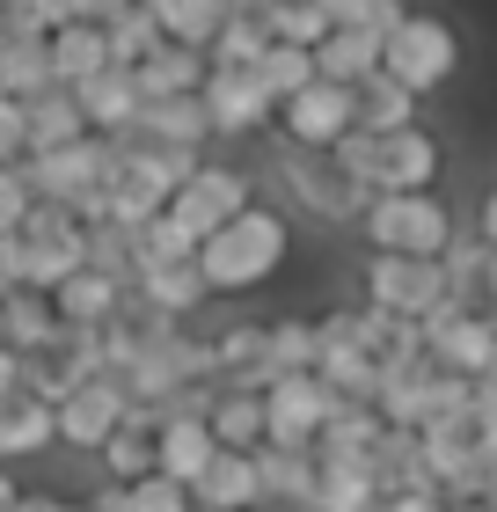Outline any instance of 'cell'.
Instances as JSON below:
<instances>
[{"mask_svg":"<svg viewBox=\"0 0 497 512\" xmlns=\"http://www.w3.org/2000/svg\"><path fill=\"white\" fill-rule=\"evenodd\" d=\"M117 139H147V147L205 154V147H212V118H205L198 96H169V103H147V110H139V125L117 132Z\"/></svg>","mask_w":497,"mask_h":512,"instance_id":"cell-17","label":"cell"},{"mask_svg":"<svg viewBox=\"0 0 497 512\" xmlns=\"http://www.w3.org/2000/svg\"><path fill=\"white\" fill-rule=\"evenodd\" d=\"M30 161V110L0 103V169H22Z\"/></svg>","mask_w":497,"mask_h":512,"instance_id":"cell-45","label":"cell"},{"mask_svg":"<svg viewBox=\"0 0 497 512\" xmlns=\"http://www.w3.org/2000/svg\"><path fill=\"white\" fill-rule=\"evenodd\" d=\"M307 512H315V505H307Z\"/></svg>","mask_w":497,"mask_h":512,"instance_id":"cell-51","label":"cell"},{"mask_svg":"<svg viewBox=\"0 0 497 512\" xmlns=\"http://www.w3.org/2000/svg\"><path fill=\"white\" fill-rule=\"evenodd\" d=\"M256 81H264V96L271 103H293L300 88H315V52H293V44H271L264 59H256Z\"/></svg>","mask_w":497,"mask_h":512,"instance_id":"cell-39","label":"cell"},{"mask_svg":"<svg viewBox=\"0 0 497 512\" xmlns=\"http://www.w3.org/2000/svg\"><path fill=\"white\" fill-rule=\"evenodd\" d=\"M30 205H37L30 176H22V169H0V235H22V220H30Z\"/></svg>","mask_w":497,"mask_h":512,"instance_id":"cell-44","label":"cell"},{"mask_svg":"<svg viewBox=\"0 0 497 512\" xmlns=\"http://www.w3.org/2000/svg\"><path fill=\"white\" fill-rule=\"evenodd\" d=\"M52 337H59V315H52V300H44V293L22 286V293L0 300V344H8V352L30 359V352H44Z\"/></svg>","mask_w":497,"mask_h":512,"instance_id":"cell-31","label":"cell"},{"mask_svg":"<svg viewBox=\"0 0 497 512\" xmlns=\"http://www.w3.org/2000/svg\"><path fill=\"white\" fill-rule=\"evenodd\" d=\"M366 242L373 256H410V264H439L446 249H454V213H446L439 191H417V198H373L366 213Z\"/></svg>","mask_w":497,"mask_h":512,"instance_id":"cell-3","label":"cell"},{"mask_svg":"<svg viewBox=\"0 0 497 512\" xmlns=\"http://www.w3.org/2000/svg\"><path fill=\"white\" fill-rule=\"evenodd\" d=\"M117 300H125V286H110L103 271H74L52 293V315H59V330H103L117 315Z\"/></svg>","mask_w":497,"mask_h":512,"instance_id":"cell-25","label":"cell"},{"mask_svg":"<svg viewBox=\"0 0 497 512\" xmlns=\"http://www.w3.org/2000/svg\"><path fill=\"white\" fill-rule=\"evenodd\" d=\"M205 74H212V59H205V52H183V44H154L147 66H139L132 81H139V96H147V103H169V96H198Z\"/></svg>","mask_w":497,"mask_h":512,"instance_id":"cell-22","label":"cell"},{"mask_svg":"<svg viewBox=\"0 0 497 512\" xmlns=\"http://www.w3.org/2000/svg\"><path fill=\"white\" fill-rule=\"evenodd\" d=\"M139 300H147V308H161V315H169L176 322V330H183V322H198V308H205V271L198 264H176V271H147V278H139V286H132Z\"/></svg>","mask_w":497,"mask_h":512,"instance_id":"cell-32","label":"cell"},{"mask_svg":"<svg viewBox=\"0 0 497 512\" xmlns=\"http://www.w3.org/2000/svg\"><path fill=\"white\" fill-rule=\"evenodd\" d=\"M191 505L198 512H264V498H256V461L249 454H212V469L191 483Z\"/></svg>","mask_w":497,"mask_h":512,"instance_id":"cell-21","label":"cell"},{"mask_svg":"<svg viewBox=\"0 0 497 512\" xmlns=\"http://www.w3.org/2000/svg\"><path fill=\"white\" fill-rule=\"evenodd\" d=\"M286 183H293V198L307 205L315 220H359L366 213V198L351 191V176L337 169V154H286Z\"/></svg>","mask_w":497,"mask_h":512,"instance_id":"cell-14","label":"cell"},{"mask_svg":"<svg viewBox=\"0 0 497 512\" xmlns=\"http://www.w3.org/2000/svg\"><path fill=\"white\" fill-rule=\"evenodd\" d=\"M366 476H373V491H381V505H388V498H439L432 469H424L417 432H381V447H373Z\"/></svg>","mask_w":497,"mask_h":512,"instance_id":"cell-18","label":"cell"},{"mask_svg":"<svg viewBox=\"0 0 497 512\" xmlns=\"http://www.w3.org/2000/svg\"><path fill=\"white\" fill-rule=\"evenodd\" d=\"M110 139H81V147L66 154H44V161H22V176H30L37 205H59V213H74L81 227L103 220V191H110Z\"/></svg>","mask_w":497,"mask_h":512,"instance_id":"cell-4","label":"cell"},{"mask_svg":"<svg viewBox=\"0 0 497 512\" xmlns=\"http://www.w3.org/2000/svg\"><path fill=\"white\" fill-rule=\"evenodd\" d=\"M271 52V8L264 0H234L227 8V22H220V44H212V66H256Z\"/></svg>","mask_w":497,"mask_h":512,"instance_id":"cell-26","label":"cell"},{"mask_svg":"<svg viewBox=\"0 0 497 512\" xmlns=\"http://www.w3.org/2000/svg\"><path fill=\"white\" fill-rule=\"evenodd\" d=\"M59 74H52V44H0V103H22L30 110L37 96H52Z\"/></svg>","mask_w":497,"mask_h":512,"instance_id":"cell-28","label":"cell"},{"mask_svg":"<svg viewBox=\"0 0 497 512\" xmlns=\"http://www.w3.org/2000/svg\"><path fill=\"white\" fill-rule=\"evenodd\" d=\"M249 205H256V198H249V176H242V169H227V161H205V169L169 198V213H161V220H169L191 249H205L227 220H242Z\"/></svg>","mask_w":497,"mask_h":512,"instance_id":"cell-7","label":"cell"},{"mask_svg":"<svg viewBox=\"0 0 497 512\" xmlns=\"http://www.w3.org/2000/svg\"><path fill=\"white\" fill-rule=\"evenodd\" d=\"M154 22H161V44H183V52H212V44H220L227 8H220V0H161Z\"/></svg>","mask_w":497,"mask_h":512,"instance_id":"cell-35","label":"cell"},{"mask_svg":"<svg viewBox=\"0 0 497 512\" xmlns=\"http://www.w3.org/2000/svg\"><path fill=\"white\" fill-rule=\"evenodd\" d=\"M74 103H81V118L96 139H117V132H132L139 125V110H147V96H139V81L125 74V66H103L96 81H81L74 88Z\"/></svg>","mask_w":497,"mask_h":512,"instance_id":"cell-16","label":"cell"},{"mask_svg":"<svg viewBox=\"0 0 497 512\" xmlns=\"http://www.w3.org/2000/svg\"><path fill=\"white\" fill-rule=\"evenodd\" d=\"M176 264H198V249L183 242V235H176L169 220L139 227V278H147V271H176ZM139 278H132V286H139Z\"/></svg>","mask_w":497,"mask_h":512,"instance_id":"cell-41","label":"cell"},{"mask_svg":"<svg viewBox=\"0 0 497 512\" xmlns=\"http://www.w3.org/2000/svg\"><path fill=\"white\" fill-rule=\"evenodd\" d=\"M329 30H337V0H278V8H271V44L315 52Z\"/></svg>","mask_w":497,"mask_h":512,"instance_id":"cell-37","label":"cell"},{"mask_svg":"<svg viewBox=\"0 0 497 512\" xmlns=\"http://www.w3.org/2000/svg\"><path fill=\"white\" fill-rule=\"evenodd\" d=\"M381 512H446V498H388Z\"/></svg>","mask_w":497,"mask_h":512,"instance_id":"cell-47","label":"cell"},{"mask_svg":"<svg viewBox=\"0 0 497 512\" xmlns=\"http://www.w3.org/2000/svg\"><path fill=\"white\" fill-rule=\"evenodd\" d=\"M249 461H256V498H264V512H307V505H315V483H322V461L315 454L264 447Z\"/></svg>","mask_w":497,"mask_h":512,"instance_id":"cell-15","label":"cell"},{"mask_svg":"<svg viewBox=\"0 0 497 512\" xmlns=\"http://www.w3.org/2000/svg\"><path fill=\"white\" fill-rule=\"evenodd\" d=\"M212 454H220V439H212V425L205 417H191V425H161V469L154 476H169V483H191L212 469Z\"/></svg>","mask_w":497,"mask_h":512,"instance_id":"cell-30","label":"cell"},{"mask_svg":"<svg viewBox=\"0 0 497 512\" xmlns=\"http://www.w3.org/2000/svg\"><path fill=\"white\" fill-rule=\"evenodd\" d=\"M476 242H483V249H497V191L476 205Z\"/></svg>","mask_w":497,"mask_h":512,"instance_id":"cell-46","label":"cell"},{"mask_svg":"<svg viewBox=\"0 0 497 512\" xmlns=\"http://www.w3.org/2000/svg\"><path fill=\"white\" fill-rule=\"evenodd\" d=\"M381 417H373V403H337L329 410V425H322V439H315V461L322 469H366L373 461V447H381Z\"/></svg>","mask_w":497,"mask_h":512,"instance_id":"cell-19","label":"cell"},{"mask_svg":"<svg viewBox=\"0 0 497 512\" xmlns=\"http://www.w3.org/2000/svg\"><path fill=\"white\" fill-rule=\"evenodd\" d=\"M278 125H286L293 154H337L344 139L359 132V118H351V88H337V81L300 88L293 103H278Z\"/></svg>","mask_w":497,"mask_h":512,"instance_id":"cell-9","label":"cell"},{"mask_svg":"<svg viewBox=\"0 0 497 512\" xmlns=\"http://www.w3.org/2000/svg\"><path fill=\"white\" fill-rule=\"evenodd\" d=\"M81 139H96V132H88V118H81L74 88H52V96L30 103V161L66 154V147H81Z\"/></svg>","mask_w":497,"mask_h":512,"instance_id":"cell-24","label":"cell"},{"mask_svg":"<svg viewBox=\"0 0 497 512\" xmlns=\"http://www.w3.org/2000/svg\"><path fill=\"white\" fill-rule=\"evenodd\" d=\"M381 44H388V37L337 22V30H329V37L315 44V74H322V81H337V88H359V81L381 74Z\"/></svg>","mask_w":497,"mask_h":512,"instance_id":"cell-20","label":"cell"},{"mask_svg":"<svg viewBox=\"0 0 497 512\" xmlns=\"http://www.w3.org/2000/svg\"><path fill=\"white\" fill-rule=\"evenodd\" d=\"M205 425H212V439H220V454H264V395L220 388Z\"/></svg>","mask_w":497,"mask_h":512,"instance_id":"cell-27","label":"cell"},{"mask_svg":"<svg viewBox=\"0 0 497 512\" xmlns=\"http://www.w3.org/2000/svg\"><path fill=\"white\" fill-rule=\"evenodd\" d=\"M286 220L271 213V205H249L242 220H227L220 235H212L198 249V271H205V293L220 300V293H249V286H264V278H278V264H286Z\"/></svg>","mask_w":497,"mask_h":512,"instance_id":"cell-2","label":"cell"},{"mask_svg":"<svg viewBox=\"0 0 497 512\" xmlns=\"http://www.w3.org/2000/svg\"><path fill=\"white\" fill-rule=\"evenodd\" d=\"M52 439H59V425H52V403H37V395H8V403H0V461L44 454Z\"/></svg>","mask_w":497,"mask_h":512,"instance_id":"cell-33","label":"cell"},{"mask_svg":"<svg viewBox=\"0 0 497 512\" xmlns=\"http://www.w3.org/2000/svg\"><path fill=\"white\" fill-rule=\"evenodd\" d=\"M103 37H110V59L125 66V74H139L147 52L161 44V22H154L147 0H117V8H103Z\"/></svg>","mask_w":497,"mask_h":512,"instance_id":"cell-29","label":"cell"},{"mask_svg":"<svg viewBox=\"0 0 497 512\" xmlns=\"http://www.w3.org/2000/svg\"><path fill=\"white\" fill-rule=\"evenodd\" d=\"M212 344H220V388L264 395V359H271V322H234V330H220Z\"/></svg>","mask_w":497,"mask_h":512,"instance_id":"cell-23","label":"cell"},{"mask_svg":"<svg viewBox=\"0 0 497 512\" xmlns=\"http://www.w3.org/2000/svg\"><path fill=\"white\" fill-rule=\"evenodd\" d=\"M402 15H410V8H395V0H337V22H351V30H373V37H395Z\"/></svg>","mask_w":497,"mask_h":512,"instance_id":"cell-43","label":"cell"},{"mask_svg":"<svg viewBox=\"0 0 497 512\" xmlns=\"http://www.w3.org/2000/svg\"><path fill=\"white\" fill-rule=\"evenodd\" d=\"M15 505H22V483H15L8 469H0V512H15Z\"/></svg>","mask_w":497,"mask_h":512,"instance_id":"cell-48","label":"cell"},{"mask_svg":"<svg viewBox=\"0 0 497 512\" xmlns=\"http://www.w3.org/2000/svg\"><path fill=\"white\" fill-rule=\"evenodd\" d=\"M366 308L388 315V322H410L424 330L432 315H446V271L439 264H410V256H366ZM468 315V308H461Z\"/></svg>","mask_w":497,"mask_h":512,"instance_id":"cell-6","label":"cell"},{"mask_svg":"<svg viewBox=\"0 0 497 512\" xmlns=\"http://www.w3.org/2000/svg\"><path fill=\"white\" fill-rule=\"evenodd\" d=\"M315 512H381V491H373L366 469H322Z\"/></svg>","mask_w":497,"mask_h":512,"instance_id":"cell-40","label":"cell"},{"mask_svg":"<svg viewBox=\"0 0 497 512\" xmlns=\"http://www.w3.org/2000/svg\"><path fill=\"white\" fill-rule=\"evenodd\" d=\"M454 66H461V37H454V22H439V15H402V30L381 44V74L395 88H410V96L424 103L432 88L454 81Z\"/></svg>","mask_w":497,"mask_h":512,"instance_id":"cell-5","label":"cell"},{"mask_svg":"<svg viewBox=\"0 0 497 512\" xmlns=\"http://www.w3.org/2000/svg\"><path fill=\"white\" fill-rule=\"evenodd\" d=\"M125 505H132V512H198V505H191V491H183V483H169V476L125 483Z\"/></svg>","mask_w":497,"mask_h":512,"instance_id":"cell-42","label":"cell"},{"mask_svg":"<svg viewBox=\"0 0 497 512\" xmlns=\"http://www.w3.org/2000/svg\"><path fill=\"white\" fill-rule=\"evenodd\" d=\"M351 118H359V132H410L417 125V96L395 88L388 74H373V81L351 88Z\"/></svg>","mask_w":497,"mask_h":512,"instance_id":"cell-34","label":"cell"},{"mask_svg":"<svg viewBox=\"0 0 497 512\" xmlns=\"http://www.w3.org/2000/svg\"><path fill=\"white\" fill-rule=\"evenodd\" d=\"M205 118H212V139H249L278 118V103L264 96V81H256V66H212L205 88H198Z\"/></svg>","mask_w":497,"mask_h":512,"instance_id":"cell-10","label":"cell"},{"mask_svg":"<svg viewBox=\"0 0 497 512\" xmlns=\"http://www.w3.org/2000/svg\"><path fill=\"white\" fill-rule=\"evenodd\" d=\"M81 249H88V271H103L110 286H132L139 278V235L132 227L96 220V227H81Z\"/></svg>","mask_w":497,"mask_h":512,"instance_id":"cell-36","label":"cell"},{"mask_svg":"<svg viewBox=\"0 0 497 512\" xmlns=\"http://www.w3.org/2000/svg\"><path fill=\"white\" fill-rule=\"evenodd\" d=\"M483 308L497 315V249H490V278H483Z\"/></svg>","mask_w":497,"mask_h":512,"instance_id":"cell-49","label":"cell"},{"mask_svg":"<svg viewBox=\"0 0 497 512\" xmlns=\"http://www.w3.org/2000/svg\"><path fill=\"white\" fill-rule=\"evenodd\" d=\"M110 59V37H103V8L96 0H66V30L52 37V74L59 88H81V81H96Z\"/></svg>","mask_w":497,"mask_h":512,"instance_id":"cell-13","label":"cell"},{"mask_svg":"<svg viewBox=\"0 0 497 512\" xmlns=\"http://www.w3.org/2000/svg\"><path fill=\"white\" fill-rule=\"evenodd\" d=\"M329 410H337V395H329L315 374L271 381V388H264V447L315 454V439H322V425H329Z\"/></svg>","mask_w":497,"mask_h":512,"instance_id":"cell-8","label":"cell"},{"mask_svg":"<svg viewBox=\"0 0 497 512\" xmlns=\"http://www.w3.org/2000/svg\"><path fill=\"white\" fill-rule=\"evenodd\" d=\"M439 139L410 125V132H351L337 147V169L351 176V191H359L366 205L373 198H417L439 183Z\"/></svg>","mask_w":497,"mask_h":512,"instance_id":"cell-1","label":"cell"},{"mask_svg":"<svg viewBox=\"0 0 497 512\" xmlns=\"http://www.w3.org/2000/svg\"><path fill=\"white\" fill-rule=\"evenodd\" d=\"M52 425H59V447H74V454H103L110 447V432L125 425V388H117L110 374H96L88 388H74L66 403L52 410Z\"/></svg>","mask_w":497,"mask_h":512,"instance_id":"cell-12","label":"cell"},{"mask_svg":"<svg viewBox=\"0 0 497 512\" xmlns=\"http://www.w3.org/2000/svg\"><path fill=\"white\" fill-rule=\"evenodd\" d=\"M0 300H8V293H0Z\"/></svg>","mask_w":497,"mask_h":512,"instance_id":"cell-50","label":"cell"},{"mask_svg":"<svg viewBox=\"0 0 497 512\" xmlns=\"http://www.w3.org/2000/svg\"><path fill=\"white\" fill-rule=\"evenodd\" d=\"M315 359H322V337H315V322H271V359H264V388L271 381H293V374H315Z\"/></svg>","mask_w":497,"mask_h":512,"instance_id":"cell-38","label":"cell"},{"mask_svg":"<svg viewBox=\"0 0 497 512\" xmlns=\"http://www.w3.org/2000/svg\"><path fill=\"white\" fill-rule=\"evenodd\" d=\"M424 359H432L439 374H454V381H483L490 359H497L490 315H461V308L432 315V322H424Z\"/></svg>","mask_w":497,"mask_h":512,"instance_id":"cell-11","label":"cell"}]
</instances>
